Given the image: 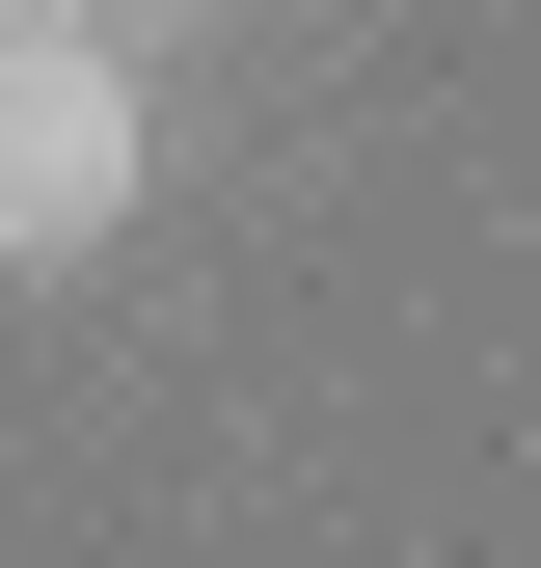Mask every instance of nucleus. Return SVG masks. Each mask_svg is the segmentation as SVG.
Returning a JSON list of instances; mask_svg holds the SVG:
<instances>
[{
  "label": "nucleus",
  "mask_w": 541,
  "mask_h": 568,
  "mask_svg": "<svg viewBox=\"0 0 541 568\" xmlns=\"http://www.w3.org/2000/svg\"><path fill=\"white\" fill-rule=\"evenodd\" d=\"M135 217V82L109 28H0V271H82Z\"/></svg>",
  "instance_id": "obj_1"
},
{
  "label": "nucleus",
  "mask_w": 541,
  "mask_h": 568,
  "mask_svg": "<svg viewBox=\"0 0 541 568\" xmlns=\"http://www.w3.org/2000/svg\"><path fill=\"white\" fill-rule=\"evenodd\" d=\"M0 28H109V0H0Z\"/></svg>",
  "instance_id": "obj_2"
}]
</instances>
